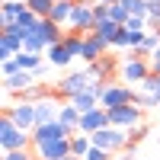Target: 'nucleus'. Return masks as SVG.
<instances>
[{"label":"nucleus","instance_id":"6e6552de","mask_svg":"<svg viewBox=\"0 0 160 160\" xmlns=\"http://www.w3.org/2000/svg\"><path fill=\"white\" fill-rule=\"evenodd\" d=\"M71 151V138H61V141H45V144H35V157L38 160H64Z\"/></svg>","mask_w":160,"mask_h":160},{"label":"nucleus","instance_id":"412c9836","mask_svg":"<svg viewBox=\"0 0 160 160\" xmlns=\"http://www.w3.org/2000/svg\"><path fill=\"white\" fill-rule=\"evenodd\" d=\"M71 61H74V55L64 48V42H58V45L48 48V64H55V68H68Z\"/></svg>","mask_w":160,"mask_h":160},{"label":"nucleus","instance_id":"9d476101","mask_svg":"<svg viewBox=\"0 0 160 160\" xmlns=\"http://www.w3.org/2000/svg\"><path fill=\"white\" fill-rule=\"evenodd\" d=\"M61 138H74L61 122H48V125H35L32 128V144H45V141H61Z\"/></svg>","mask_w":160,"mask_h":160},{"label":"nucleus","instance_id":"7c9ffc66","mask_svg":"<svg viewBox=\"0 0 160 160\" xmlns=\"http://www.w3.org/2000/svg\"><path fill=\"white\" fill-rule=\"evenodd\" d=\"M131 10V16H148V0H122Z\"/></svg>","mask_w":160,"mask_h":160},{"label":"nucleus","instance_id":"c85d7f7f","mask_svg":"<svg viewBox=\"0 0 160 160\" xmlns=\"http://www.w3.org/2000/svg\"><path fill=\"white\" fill-rule=\"evenodd\" d=\"M148 26L160 29V0H148Z\"/></svg>","mask_w":160,"mask_h":160},{"label":"nucleus","instance_id":"4be33fe9","mask_svg":"<svg viewBox=\"0 0 160 160\" xmlns=\"http://www.w3.org/2000/svg\"><path fill=\"white\" fill-rule=\"evenodd\" d=\"M118 29H122V26H118L115 19H96V26H93V32H96L99 38H106L109 45H112V38L118 35Z\"/></svg>","mask_w":160,"mask_h":160},{"label":"nucleus","instance_id":"f257e3e1","mask_svg":"<svg viewBox=\"0 0 160 160\" xmlns=\"http://www.w3.org/2000/svg\"><path fill=\"white\" fill-rule=\"evenodd\" d=\"M32 144V131H22L10 115H0V151H26Z\"/></svg>","mask_w":160,"mask_h":160},{"label":"nucleus","instance_id":"2f4dec72","mask_svg":"<svg viewBox=\"0 0 160 160\" xmlns=\"http://www.w3.org/2000/svg\"><path fill=\"white\" fill-rule=\"evenodd\" d=\"M19 71V64H16V58H7V61H0V74L3 77H13Z\"/></svg>","mask_w":160,"mask_h":160},{"label":"nucleus","instance_id":"f704fd0d","mask_svg":"<svg viewBox=\"0 0 160 160\" xmlns=\"http://www.w3.org/2000/svg\"><path fill=\"white\" fill-rule=\"evenodd\" d=\"M148 61H151V71H154V74H160V48L154 51V55H151Z\"/></svg>","mask_w":160,"mask_h":160},{"label":"nucleus","instance_id":"a211bd4d","mask_svg":"<svg viewBox=\"0 0 160 160\" xmlns=\"http://www.w3.org/2000/svg\"><path fill=\"white\" fill-rule=\"evenodd\" d=\"M38 32H42V38H45V42H48V48L51 45H58L61 42V38H64V29H61V26L55 22V19H42V22H38Z\"/></svg>","mask_w":160,"mask_h":160},{"label":"nucleus","instance_id":"c9c22d12","mask_svg":"<svg viewBox=\"0 0 160 160\" xmlns=\"http://www.w3.org/2000/svg\"><path fill=\"white\" fill-rule=\"evenodd\" d=\"M96 19H109V7L106 3H96Z\"/></svg>","mask_w":160,"mask_h":160},{"label":"nucleus","instance_id":"2eb2a0df","mask_svg":"<svg viewBox=\"0 0 160 160\" xmlns=\"http://www.w3.org/2000/svg\"><path fill=\"white\" fill-rule=\"evenodd\" d=\"M80 115H83V112H80L71 99H64V102H61V112H58V122L68 128L71 135H77V128H80Z\"/></svg>","mask_w":160,"mask_h":160},{"label":"nucleus","instance_id":"dca6fc26","mask_svg":"<svg viewBox=\"0 0 160 160\" xmlns=\"http://www.w3.org/2000/svg\"><path fill=\"white\" fill-rule=\"evenodd\" d=\"M19 51H22V38L16 32H0V61L16 58Z\"/></svg>","mask_w":160,"mask_h":160},{"label":"nucleus","instance_id":"b1692460","mask_svg":"<svg viewBox=\"0 0 160 160\" xmlns=\"http://www.w3.org/2000/svg\"><path fill=\"white\" fill-rule=\"evenodd\" d=\"M22 51H32V55H42V51H48V42H45V38H42V32H29V35H26L22 38Z\"/></svg>","mask_w":160,"mask_h":160},{"label":"nucleus","instance_id":"473e14b6","mask_svg":"<svg viewBox=\"0 0 160 160\" xmlns=\"http://www.w3.org/2000/svg\"><path fill=\"white\" fill-rule=\"evenodd\" d=\"M83 160H112V154H109V151H102V148H96V144H93V148H90V154H87Z\"/></svg>","mask_w":160,"mask_h":160},{"label":"nucleus","instance_id":"c756f323","mask_svg":"<svg viewBox=\"0 0 160 160\" xmlns=\"http://www.w3.org/2000/svg\"><path fill=\"white\" fill-rule=\"evenodd\" d=\"M148 131H151L148 125H138V128H131V131H128V151H135V144L148 138Z\"/></svg>","mask_w":160,"mask_h":160},{"label":"nucleus","instance_id":"f03ea898","mask_svg":"<svg viewBox=\"0 0 160 160\" xmlns=\"http://www.w3.org/2000/svg\"><path fill=\"white\" fill-rule=\"evenodd\" d=\"M90 141L96 144V148L109 151V154H122V151H128V131H125V128H115V125L93 131V135H90Z\"/></svg>","mask_w":160,"mask_h":160},{"label":"nucleus","instance_id":"ddd939ff","mask_svg":"<svg viewBox=\"0 0 160 160\" xmlns=\"http://www.w3.org/2000/svg\"><path fill=\"white\" fill-rule=\"evenodd\" d=\"M58 112H61V102L58 99H38L35 102V125H48V122H58Z\"/></svg>","mask_w":160,"mask_h":160},{"label":"nucleus","instance_id":"7ed1b4c3","mask_svg":"<svg viewBox=\"0 0 160 160\" xmlns=\"http://www.w3.org/2000/svg\"><path fill=\"white\" fill-rule=\"evenodd\" d=\"M151 74L154 71H151V61L148 58H131V55H125L122 68H118V77H122V83H128V87H141Z\"/></svg>","mask_w":160,"mask_h":160},{"label":"nucleus","instance_id":"a878e982","mask_svg":"<svg viewBox=\"0 0 160 160\" xmlns=\"http://www.w3.org/2000/svg\"><path fill=\"white\" fill-rule=\"evenodd\" d=\"M90 148H93L90 135H80V131H77V135L71 138V151H74L77 157H87V154H90Z\"/></svg>","mask_w":160,"mask_h":160},{"label":"nucleus","instance_id":"5701e85b","mask_svg":"<svg viewBox=\"0 0 160 160\" xmlns=\"http://www.w3.org/2000/svg\"><path fill=\"white\" fill-rule=\"evenodd\" d=\"M61 42H64V48H68L74 58H80V55H83V32H74V29H68Z\"/></svg>","mask_w":160,"mask_h":160},{"label":"nucleus","instance_id":"6ab92c4d","mask_svg":"<svg viewBox=\"0 0 160 160\" xmlns=\"http://www.w3.org/2000/svg\"><path fill=\"white\" fill-rule=\"evenodd\" d=\"M74 3H77V0H58V3L51 7L48 19H55L58 26H68L71 22V13H74Z\"/></svg>","mask_w":160,"mask_h":160},{"label":"nucleus","instance_id":"4468645a","mask_svg":"<svg viewBox=\"0 0 160 160\" xmlns=\"http://www.w3.org/2000/svg\"><path fill=\"white\" fill-rule=\"evenodd\" d=\"M38 80H35V74L32 71H16L13 77H3V90L7 93H26L29 87H35Z\"/></svg>","mask_w":160,"mask_h":160},{"label":"nucleus","instance_id":"9b49d317","mask_svg":"<svg viewBox=\"0 0 160 160\" xmlns=\"http://www.w3.org/2000/svg\"><path fill=\"white\" fill-rule=\"evenodd\" d=\"M109 48H112V45L106 42V38H99L96 32H90V35H83V55H80V58H83L87 64H93V61H99Z\"/></svg>","mask_w":160,"mask_h":160},{"label":"nucleus","instance_id":"aec40b11","mask_svg":"<svg viewBox=\"0 0 160 160\" xmlns=\"http://www.w3.org/2000/svg\"><path fill=\"white\" fill-rule=\"evenodd\" d=\"M71 102L77 106L80 112H90V109H99V96H96V93H93V83H90V90H83V93H77V96H74Z\"/></svg>","mask_w":160,"mask_h":160},{"label":"nucleus","instance_id":"72a5a7b5","mask_svg":"<svg viewBox=\"0 0 160 160\" xmlns=\"http://www.w3.org/2000/svg\"><path fill=\"white\" fill-rule=\"evenodd\" d=\"M0 160H38V157H32L29 151H7Z\"/></svg>","mask_w":160,"mask_h":160},{"label":"nucleus","instance_id":"58836bf2","mask_svg":"<svg viewBox=\"0 0 160 160\" xmlns=\"http://www.w3.org/2000/svg\"><path fill=\"white\" fill-rule=\"evenodd\" d=\"M96 3H106V7H112V3H118V0H96Z\"/></svg>","mask_w":160,"mask_h":160},{"label":"nucleus","instance_id":"4c0bfd02","mask_svg":"<svg viewBox=\"0 0 160 160\" xmlns=\"http://www.w3.org/2000/svg\"><path fill=\"white\" fill-rule=\"evenodd\" d=\"M112 160H135V157H131V151H122V154H112Z\"/></svg>","mask_w":160,"mask_h":160},{"label":"nucleus","instance_id":"423d86ee","mask_svg":"<svg viewBox=\"0 0 160 160\" xmlns=\"http://www.w3.org/2000/svg\"><path fill=\"white\" fill-rule=\"evenodd\" d=\"M90 83H93V77H90L87 68H83V71H74V74H68V77H61L58 87H55V93H58V96H64V99H74L77 93L90 90Z\"/></svg>","mask_w":160,"mask_h":160},{"label":"nucleus","instance_id":"e433bc0d","mask_svg":"<svg viewBox=\"0 0 160 160\" xmlns=\"http://www.w3.org/2000/svg\"><path fill=\"white\" fill-rule=\"evenodd\" d=\"M32 74H35V80H38V77H45V74H48V64H45V61H42V64H38V68H35V71H32Z\"/></svg>","mask_w":160,"mask_h":160},{"label":"nucleus","instance_id":"39448f33","mask_svg":"<svg viewBox=\"0 0 160 160\" xmlns=\"http://www.w3.org/2000/svg\"><path fill=\"white\" fill-rule=\"evenodd\" d=\"M135 96H138V90L118 80V83H109V87H106V93H102L99 106H102V109H118V106H128V102H135Z\"/></svg>","mask_w":160,"mask_h":160},{"label":"nucleus","instance_id":"ea45409f","mask_svg":"<svg viewBox=\"0 0 160 160\" xmlns=\"http://www.w3.org/2000/svg\"><path fill=\"white\" fill-rule=\"evenodd\" d=\"M64 160H83V157H77V154H68V157H64Z\"/></svg>","mask_w":160,"mask_h":160},{"label":"nucleus","instance_id":"393cba45","mask_svg":"<svg viewBox=\"0 0 160 160\" xmlns=\"http://www.w3.org/2000/svg\"><path fill=\"white\" fill-rule=\"evenodd\" d=\"M141 93H144V96H151L154 106H160V74H151L148 80H144V83H141Z\"/></svg>","mask_w":160,"mask_h":160},{"label":"nucleus","instance_id":"bb28decb","mask_svg":"<svg viewBox=\"0 0 160 160\" xmlns=\"http://www.w3.org/2000/svg\"><path fill=\"white\" fill-rule=\"evenodd\" d=\"M109 19H115L118 26H125V22L131 19V10L122 3V0H118V3H112V7H109Z\"/></svg>","mask_w":160,"mask_h":160},{"label":"nucleus","instance_id":"f8f14e48","mask_svg":"<svg viewBox=\"0 0 160 160\" xmlns=\"http://www.w3.org/2000/svg\"><path fill=\"white\" fill-rule=\"evenodd\" d=\"M26 10H29V3H26V0H3V7H0V29L16 26Z\"/></svg>","mask_w":160,"mask_h":160},{"label":"nucleus","instance_id":"1a4fd4ad","mask_svg":"<svg viewBox=\"0 0 160 160\" xmlns=\"http://www.w3.org/2000/svg\"><path fill=\"white\" fill-rule=\"evenodd\" d=\"M112 122H109V112H106L102 109V106H99V109H90V112H83V115H80V135H93V131H99V128H109Z\"/></svg>","mask_w":160,"mask_h":160},{"label":"nucleus","instance_id":"f3484780","mask_svg":"<svg viewBox=\"0 0 160 160\" xmlns=\"http://www.w3.org/2000/svg\"><path fill=\"white\" fill-rule=\"evenodd\" d=\"M112 71H115V64L109 61V58H99V61H93V64H87V74L93 77V80H106V83H109L112 80Z\"/></svg>","mask_w":160,"mask_h":160},{"label":"nucleus","instance_id":"cd10ccee","mask_svg":"<svg viewBox=\"0 0 160 160\" xmlns=\"http://www.w3.org/2000/svg\"><path fill=\"white\" fill-rule=\"evenodd\" d=\"M48 96V87H42V83H35V87H29L26 93H19V99H29V102H38V99H45Z\"/></svg>","mask_w":160,"mask_h":160},{"label":"nucleus","instance_id":"0eeeda50","mask_svg":"<svg viewBox=\"0 0 160 160\" xmlns=\"http://www.w3.org/2000/svg\"><path fill=\"white\" fill-rule=\"evenodd\" d=\"M3 115H10L22 131H32L35 128V102H29V99H19V102L3 106Z\"/></svg>","mask_w":160,"mask_h":160},{"label":"nucleus","instance_id":"20e7f679","mask_svg":"<svg viewBox=\"0 0 160 160\" xmlns=\"http://www.w3.org/2000/svg\"><path fill=\"white\" fill-rule=\"evenodd\" d=\"M106 112H109V122H112L115 128H125V131H131V128L144 125V109H141V106H135V102L118 106V109H106Z\"/></svg>","mask_w":160,"mask_h":160}]
</instances>
